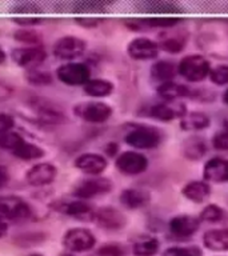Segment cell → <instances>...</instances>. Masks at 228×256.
I'll use <instances>...</instances> for the list:
<instances>
[{
  "label": "cell",
  "mask_w": 228,
  "mask_h": 256,
  "mask_svg": "<svg viewBox=\"0 0 228 256\" xmlns=\"http://www.w3.org/2000/svg\"><path fill=\"white\" fill-rule=\"evenodd\" d=\"M124 143L134 150H154L162 143V134L152 126L138 124L124 136Z\"/></svg>",
  "instance_id": "obj_1"
},
{
  "label": "cell",
  "mask_w": 228,
  "mask_h": 256,
  "mask_svg": "<svg viewBox=\"0 0 228 256\" xmlns=\"http://www.w3.org/2000/svg\"><path fill=\"white\" fill-rule=\"evenodd\" d=\"M211 63L207 58L198 54L184 56L178 64V74L190 83H200L208 78L211 71Z\"/></svg>",
  "instance_id": "obj_2"
},
{
  "label": "cell",
  "mask_w": 228,
  "mask_h": 256,
  "mask_svg": "<svg viewBox=\"0 0 228 256\" xmlns=\"http://www.w3.org/2000/svg\"><path fill=\"white\" fill-rule=\"evenodd\" d=\"M114 184L110 179L103 176H91L88 179L80 180L74 187V196L82 200H90L110 194Z\"/></svg>",
  "instance_id": "obj_3"
},
{
  "label": "cell",
  "mask_w": 228,
  "mask_h": 256,
  "mask_svg": "<svg viewBox=\"0 0 228 256\" xmlns=\"http://www.w3.org/2000/svg\"><path fill=\"white\" fill-rule=\"evenodd\" d=\"M96 238L88 228L75 227L64 234L63 246L71 254H83L95 247Z\"/></svg>",
  "instance_id": "obj_4"
},
{
  "label": "cell",
  "mask_w": 228,
  "mask_h": 256,
  "mask_svg": "<svg viewBox=\"0 0 228 256\" xmlns=\"http://www.w3.org/2000/svg\"><path fill=\"white\" fill-rule=\"evenodd\" d=\"M148 158L143 152L130 150L116 156L115 167L120 174L127 176H136L147 171Z\"/></svg>",
  "instance_id": "obj_5"
},
{
  "label": "cell",
  "mask_w": 228,
  "mask_h": 256,
  "mask_svg": "<svg viewBox=\"0 0 228 256\" xmlns=\"http://www.w3.org/2000/svg\"><path fill=\"white\" fill-rule=\"evenodd\" d=\"M31 215V207L23 198L16 195L0 196V219L2 220L4 222L23 220Z\"/></svg>",
  "instance_id": "obj_6"
},
{
  "label": "cell",
  "mask_w": 228,
  "mask_h": 256,
  "mask_svg": "<svg viewBox=\"0 0 228 256\" xmlns=\"http://www.w3.org/2000/svg\"><path fill=\"white\" fill-rule=\"evenodd\" d=\"M112 107L110 104L103 103V102H84V103L78 104L75 107V114L84 122L94 124H100L107 122L112 116Z\"/></svg>",
  "instance_id": "obj_7"
},
{
  "label": "cell",
  "mask_w": 228,
  "mask_h": 256,
  "mask_svg": "<svg viewBox=\"0 0 228 256\" xmlns=\"http://www.w3.org/2000/svg\"><path fill=\"white\" fill-rule=\"evenodd\" d=\"M56 76L67 86H84L90 80L91 71L84 63H66L56 70Z\"/></svg>",
  "instance_id": "obj_8"
},
{
  "label": "cell",
  "mask_w": 228,
  "mask_h": 256,
  "mask_svg": "<svg viewBox=\"0 0 228 256\" xmlns=\"http://www.w3.org/2000/svg\"><path fill=\"white\" fill-rule=\"evenodd\" d=\"M159 44L147 36H138L128 43L127 54L134 60H154L159 55Z\"/></svg>",
  "instance_id": "obj_9"
},
{
  "label": "cell",
  "mask_w": 228,
  "mask_h": 256,
  "mask_svg": "<svg viewBox=\"0 0 228 256\" xmlns=\"http://www.w3.org/2000/svg\"><path fill=\"white\" fill-rule=\"evenodd\" d=\"M11 58L19 67L34 70L36 66L43 63L47 58V54L42 46H27L12 50Z\"/></svg>",
  "instance_id": "obj_10"
},
{
  "label": "cell",
  "mask_w": 228,
  "mask_h": 256,
  "mask_svg": "<svg viewBox=\"0 0 228 256\" xmlns=\"http://www.w3.org/2000/svg\"><path fill=\"white\" fill-rule=\"evenodd\" d=\"M87 43L78 36L60 38L54 46V54L62 60H74L84 54Z\"/></svg>",
  "instance_id": "obj_11"
},
{
  "label": "cell",
  "mask_w": 228,
  "mask_h": 256,
  "mask_svg": "<svg viewBox=\"0 0 228 256\" xmlns=\"http://www.w3.org/2000/svg\"><path fill=\"white\" fill-rule=\"evenodd\" d=\"M200 223L202 222H200L198 216L182 214V215L174 216L170 220L168 230H170V234L178 238V239H187V238H191L194 234L198 232Z\"/></svg>",
  "instance_id": "obj_12"
},
{
  "label": "cell",
  "mask_w": 228,
  "mask_h": 256,
  "mask_svg": "<svg viewBox=\"0 0 228 256\" xmlns=\"http://www.w3.org/2000/svg\"><path fill=\"white\" fill-rule=\"evenodd\" d=\"M58 210L64 215L82 220V222H94L95 219L96 210L87 200H64L58 204Z\"/></svg>",
  "instance_id": "obj_13"
},
{
  "label": "cell",
  "mask_w": 228,
  "mask_h": 256,
  "mask_svg": "<svg viewBox=\"0 0 228 256\" xmlns=\"http://www.w3.org/2000/svg\"><path fill=\"white\" fill-rule=\"evenodd\" d=\"M94 222L100 228H103V230H107V231H118V230H122V228L126 227L127 218L118 208L102 207L99 210H96Z\"/></svg>",
  "instance_id": "obj_14"
},
{
  "label": "cell",
  "mask_w": 228,
  "mask_h": 256,
  "mask_svg": "<svg viewBox=\"0 0 228 256\" xmlns=\"http://www.w3.org/2000/svg\"><path fill=\"white\" fill-rule=\"evenodd\" d=\"M187 114V108L180 102H162V103L154 104L150 108V116L152 119L162 122V123H168L172 122L176 118L182 119Z\"/></svg>",
  "instance_id": "obj_15"
},
{
  "label": "cell",
  "mask_w": 228,
  "mask_h": 256,
  "mask_svg": "<svg viewBox=\"0 0 228 256\" xmlns=\"http://www.w3.org/2000/svg\"><path fill=\"white\" fill-rule=\"evenodd\" d=\"M58 175V168L51 163H38L32 166L26 174V180L30 186L44 187L51 184Z\"/></svg>",
  "instance_id": "obj_16"
},
{
  "label": "cell",
  "mask_w": 228,
  "mask_h": 256,
  "mask_svg": "<svg viewBox=\"0 0 228 256\" xmlns=\"http://www.w3.org/2000/svg\"><path fill=\"white\" fill-rule=\"evenodd\" d=\"M203 180L208 183H227L228 160L224 158H211L203 166Z\"/></svg>",
  "instance_id": "obj_17"
},
{
  "label": "cell",
  "mask_w": 228,
  "mask_h": 256,
  "mask_svg": "<svg viewBox=\"0 0 228 256\" xmlns=\"http://www.w3.org/2000/svg\"><path fill=\"white\" fill-rule=\"evenodd\" d=\"M107 166V159L103 155L94 154V152L83 154V155L78 156L75 160V167L91 176H99L102 172L106 171Z\"/></svg>",
  "instance_id": "obj_18"
},
{
  "label": "cell",
  "mask_w": 228,
  "mask_h": 256,
  "mask_svg": "<svg viewBox=\"0 0 228 256\" xmlns=\"http://www.w3.org/2000/svg\"><path fill=\"white\" fill-rule=\"evenodd\" d=\"M120 203L127 210H140L151 202V194L143 188H126L119 196Z\"/></svg>",
  "instance_id": "obj_19"
},
{
  "label": "cell",
  "mask_w": 228,
  "mask_h": 256,
  "mask_svg": "<svg viewBox=\"0 0 228 256\" xmlns=\"http://www.w3.org/2000/svg\"><path fill=\"white\" fill-rule=\"evenodd\" d=\"M211 186L206 180H191L182 188V195L192 203H204L211 196Z\"/></svg>",
  "instance_id": "obj_20"
},
{
  "label": "cell",
  "mask_w": 228,
  "mask_h": 256,
  "mask_svg": "<svg viewBox=\"0 0 228 256\" xmlns=\"http://www.w3.org/2000/svg\"><path fill=\"white\" fill-rule=\"evenodd\" d=\"M203 246L212 252L228 251V228H212L203 235Z\"/></svg>",
  "instance_id": "obj_21"
},
{
  "label": "cell",
  "mask_w": 228,
  "mask_h": 256,
  "mask_svg": "<svg viewBox=\"0 0 228 256\" xmlns=\"http://www.w3.org/2000/svg\"><path fill=\"white\" fill-rule=\"evenodd\" d=\"M156 94L164 100V102H179L182 98H187L191 96V90L184 86V84L176 83L175 80L172 82H166L158 86L156 88Z\"/></svg>",
  "instance_id": "obj_22"
},
{
  "label": "cell",
  "mask_w": 228,
  "mask_h": 256,
  "mask_svg": "<svg viewBox=\"0 0 228 256\" xmlns=\"http://www.w3.org/2000/svg\"><path fill=\"white\" fill-rule=\"evenodd\" d=\"M182 22L180 16H147L143 19L132 20L131 28H163V30H170V28L176 27Z\"/></svg>",
  "instance_id": "obj_23"
},
{
  "label": "cell",
  "mask_w": 228,
  "mask_h": 256,
  "mask_svg": "<svg viewBox=\"0 0 228 256\" xmlns=\"http://www.w3.org/2000/svg\"><path fill=\"white\" fill-rule=\"evenodd\" d=\"M179 124L183 131H202L211 126V118L200 111L187 112L180 119Z\"/></svg>",
  "instance_id": "obj_24"
},
{
  "label": "cell",
  "mask_w": 228,
  "mask_h": 256,
  "mask_svg": "<svg viewBox=\"0 0 228 256\" xmlns=\"http://www.w3.org/2000/svg\"><path fill=\"white\" fill-rule=\"evenodd\" d=\"M151 76L155 80L162 83L166 82H172L178 75V64H175L171 60H156L150 68Z\"/></svg>",
  "instance_id": "obj_25"
},
{
  "label": "cell",
  "mask_w": 228,
  "mask_h": 256,
  "mask_svg": "<svg viewBox=\"0 0 228 256\" xmlns=\"http://www.w3.org/2000/svg\"><path fill=\"white\" fill-rule=\"evenodd\" d=\"M158 44H159V48L162 51L170 52V54H179L186 47L187 38L182 32H176L174 35H170L167 32H164L163 35H160Z\"/></svg>",
  "instance_id": "obj_26"
},
{
  "label": "cell",
  "mask_w": 228,
  "mask_h": 256,
  "mask_svg": "<svg viewBox=\"0 0 228 256\" xmlns=\"http://www.w3.org/2000/svg\"><path fill=\"white\" fill-rule=\"evenodd\" d=\"M84 92L87 94L88 96H92V98H106V96H110L114 92V83L110 82L107 79H90L87 83L83 86Z\"/></svg>",
  "instance_id": "obj_27"
},
{
  "label": "cell",
  "mask_w": 228,
  "mask_h": 256,
  "mask_svg": "<svg viewBox=\"0 0 228 256\" xmlns=\"http://www.w3.org/2000/svg\"><path fill=\"white\" fill-rule=\"evenodd\" d=\"M160 250V242L155 236H143L132 246L135 256H155Z\"/></svg>",
  "instance_id": "obj_28"
},
{
  "label": "cell",
  "mask_w": 228,
  "mask_h": 256,
  "mask_svg": "<svg viewBox=\"0 0 228 256\" xmlns=\"http://www.w3.org/2000/svg\"><path fill=\"white\" fill-rule=\"evenodd\" d=\"M140 8L144 11L154 12L155 16H176L182 10L178 3H168V2H148L140 4Z\"/></svg>",
  "instance_id": "obj_29"
},
{
  "label": "cell",
  "mask_w": 228,
  "mask_h": 256,
  "mask_svg": "<svg viewBox=\"0 0 228 256\" xmlns=\"http://www.w3.org/2000/svg\"><path fill=\"white\" fill-rule=\"evenodd\" d=\"M206 154H207V144L202 138H190L184 144V155L187 159H202Z\"/></svg>",
  "instance_id": "obj_30"
},
{
  "label": "cell",
  "mask_w": 228,
  "mask_h": 256,
  "mask_svg": "<svg viewBox=\"0 0 228 256\" xmlns=\"http://www.w3.org/2000/svg\"><path fill=\"white\" fill-rule=\"evenodd\" d=\"M16 158H19V159L23 160H34V159H40V158H43L44 156V151L39 146H36V144L28 143L24 140L23 143L20 144L19 147L16 148L15 151L12 152Z\"/></svg>",
  "instance_id": "obj_31"
},
{
  "label": "cell",
  "mask_w": 228,
  "mask_h": 256,
  "mask_svg": "<svg viewBox=\"0 0 228 256\" xmlns=\"http://www.w3.org/2000/svg\"><path fill=\"white\" fill-rule=\"evenodd\" d=\"M226 215V212L218 204H207L206 207L200 211L199 220L204 222V223H219L222 222Z\"/></svg>",
  "instance_id": "obj_32"
},
{
  "label": "cell",
  "mask_w": 228,
  "mask_h": 256,
  "mask_svg": "<svg viewBox=\"0 0 228 256\" xmlns=\"http://www.w3.org/2000/svg\"><path fill=\"white\" fill-rule=\"evenodd\" d=\"M23 142L24 139L18 132L10 131L3 134V135H0V148L7 150V151L14 152Z\"/></svg>",
  "instance_id": "obj_33"
},
{
  "label": "cell",
  "mask_w": 228,
  "mask_h": 256,
  "mask_svg": "<svg viewBox=\"0 0 228 256\" xmlns=\"http://www.w3.org/2000/svg\"><path fill=\"white\" fill-rule=\"evenodd\" d=\"M208 79L215 86H227L228 84V64H219L212 67Z\"/></svg>",
  "instance_id": "obj_34"
},
{
  "label": "cell",
  "mask_w": 228,
  "mask_h": 256,
  "mask_svg": "<svg viewBox=\"0 0 228 256\" xmlns=\"http://www.w3.org/2000/svg\"><path fill=\"white\" fill-rule=\"evenodd\" d=\"M163 256H203V252L196 246L188 247H170L163 252Z\"/></svg>",
  "instance_id": "obj_35"
},
{
  "label": "cell",
  "mask_w": 228,
  "mask_h": 256,
  "mask_svg": "<svg viewBox=\"0 0 228 256\" xmlns=\"http://www.w3.org/2000/svg\"><path fill=\"white\" fill-rule=\"evenodd\" d=\"M95 256H124V248L119 243H107L98 248Z\"/></svg>",
  "instance_id": "obj_36"
},
{
  "label": "cell",
  "mask_w": 228,
  "mask_h": 256,
  "mask_svg": "<svg viewBox=\"0 0 228 256\" xmlns=\"http://www.w3.org/2000/svg\"><path fill=\"white\" fill-rule=\"evenodd\" d=\"M211 144L218 151H228V130H220L214 134Z\"/></svg>",
  "instance_id": "obj_37"
},
{
  "label": "cell",
  "mask_w": 228,
  "mask_h": 256,
  "mask_svg": "<svg viewBox=\"0 0 228 256\" xmlns=\"http://www.w3.org/2000/svg\"><path fill=\"white\" fill-rule=\"evenodd\" d=\"M15 39L22 42V43H27L30 46H39V35L35 31H28V30H23V31H18L15 34Z\"/></svg>",
  "instance_id": "obj_38"
},
{
  "label": "cell",
  "mask_w": 228,
  "mask_h": 256,
  "mask_svg": "<svg viewBox=\"0 0 228 256\" xmlns=\"http://www.w3.org/2000/svg\"><path fill=\"white\" fill-rule=\"evenodd\" d=\"M27 79L30 83L34 84H48L52 82L50 74H47V72L36 71V70H31V71L28 72Z\"/></svg>",
  "instance_id": "obj_39"
},
{
  "label": "cell",
  "mask_w": 228,
  "mask_h": 256,
  "mask_svg": "<svg viewBox=\"0 0 228 256\" xmlns=\"http://www.w3.org/2000/svg\"><path fill=\"white\" fill-rule=\"evenodd\" d=\"M72 7L79 11H102L107 7V4L99 3V2H80V3L72 4Z\"/></svg>",
  "instance_id": "obj_40"
},
{
  "label": "cell",
  "mask_w": 228,
  "mask_h": 256,
  "mask_svg": "<svg viewBox=\"0 0 228 256\" xmlns=\"http://www.w3.org/2000/svg\"><path fill=\"white\" fill-rule=\"evenodd\" d=\"M14 10L24 14L26 18H31V15L35 16V14H38V12L40 11V7L35 3H22L16 4L15 7H14Z\"/></svg>",
  "instance_id": "obj_41"
},
{
  "label": "cell",
  "mask_w": 228,
  "mask_h": 256,
  "mask_svg": "<svg viewBox=\"0 0 228 256\" xmlns=\"http://www.w3.org/2000/svg\"><path fill=\"white\" fill-rule=\"evenodd\" d=\"M15 126V120L11 115L8 114H0V135H3L6 132L12 131V128Z\"/></svg>",
  "instance_id": "obj_42"
},
{
  "label": "cell",
  "mask_w": 228,
  "mask_h": 256,
  "mask_svg": "<svg viewBox=\"0 0 228 256\" xmlns=\"http://www.w3.org/2000/svg\"><path fill=\"white\" fill-rule=\"evenodd\" d=\"M15 23L20 24V26H35V24L43 23V20L40 18H36V16H31V18H26V16H22V18H15Z\"/></svg>",
  "instance_id": "obj_43"
},
{
  "label": "cell",
  "mask_w": 228,
  "mask_h": 256,
  "mask_svg": "<svg viewBox=\"0 0 228 256\" xmlns=\"http://www.w3.org/2000/svg\"><path fill=\"white\" fill-rule=\"evenodd\" d=\"M76 23L83 27H96L100 24V19L98 18H76Z\"/></svg>",
  "instance_id": "obj_44"
},
{
  "label": "cell",
  "mask_w": 228,
  "mask_h": 256,
  "mask_svg": "<svg viewBox=\"0 0 228 256\" xmlns=\"http://www.w3.org/2000/svg\"><path fill=\"white\" fill-rule=\"evenodd\" d=\"M12 94H14V90H12L10 86L4 83H0V103L2 102H6V100L11 99Z\"/></svg>",
  "instance_id": "obj_45"
},
{
  "label": "cell",
  "mask_w": 228,
  "mask_h": 256,
  "mask_svg": "<svg viewBox=\"0 0 228 256\" xmlns=\"http://www.w3.org/2000/svg\"><path fill=\"white\" fill-rule=\"evenodd\" d=\"M8 179H10V176H8L7 168L0 166V188L4 187L8 183Z\"/></svg>",
  "instance_id": "obj_46"
},
{
  "label": "cell",
  "mask_w": 228,
  "mask_h": 256,
  "mask_svg": "<svg viewBox=\"0 0 228 256\" xmlns=\"http://www.w3.org/2000/svg\"><path fill=\"white\" fill-rule=\"evenodd\" d=\"M118 150H119V147L116 143H110L106 146V152H107L108 156H115L118 154Z\"/></svg>",
  "instance_id": "obj_47"
},
{
  "label": "cell",
  "mask_w": 228,
  "mask_h": 256,
  "mask_svg": "<svg viewBox=\"0 0 228 256\" xmlns=\"http://www.w3.org/2000/svg\"><path fill=\"white\" fill-rule=\"evenodd\" d=\"M7 231H8L7 222H4V220L0 219V239H2V238H3L6 234H7Z\"/></svg>",
  "instance_id": "obj_48"
},
{
  "label": "cell",
  "mask_w": 228,
  "mask_h": 256,
  "mask_svg": "<svg viewBox=\"0 0 228 256\" xmlns=\"http://www.w3.org/2000/svg\"><path fill=\"white\" fill-rule=\"evenodd\" d=\"M222 100H223L224 104H227L228 106V88L226 90V91L223 92V96H222Z\"/></svg>",
  "instance_id": "obj_49"
},
{
  "label": "cell",
  "mask_w": 228,
  "mask_h": 256,
  "mask_svg": "<svg viewBox=\"0 0 228 256\" xmlns=\"http://www.w3.org/2000/svg\"><path fill=\"white\" fill-rule=\"evenodd\" d=\"M4 62H6V52L0 48V64L4 63Z\"/></svg>",
  "instance_id": "obj_50"
},
{
  "label": "cell",
  "mask_w": 228,
  "mask_h": 256,
  "mask_svg": "<svg viewBox=\"0 0 228 256\" xmlns=\"http://www.w3.org/2000/svg\"><path fill=\"white\" fill-rule=\"evenodd\" d=\"M59 256H78V255H76V254H71V252L66 251V252H62Z\"/></svg>",
  "instance_id": "obj_51"
},
{
  "label": "cell",
  "mask_w": 228,
  "mask_h": 256,
  "mask_svg": "<svg viewBox=\"0 0 228 256\" xmlns=\"http://www.w3.org/2000/svg\"><path fill=\"white\" fill-rule=\"evenodd\" d=\"M27 256H44V255H42V254H30V255Z\"/></svg>",
  "instance_id": "obj_52"
}]
</instances>
